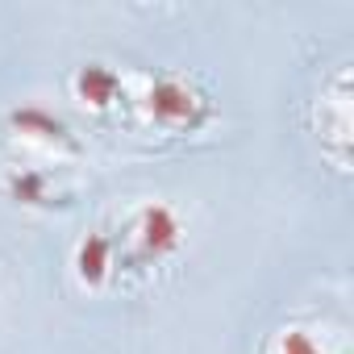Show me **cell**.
Returning <instances> with one entry per match:
<instances>
[{
	"instance_id": "6da1fadb",
	"label": "cell",
	"mask_w": 354,
	"mask_h": 354,
	"mask_svg": "<svg viewBox=\"0 0 354 354\" xmlns=\"http://www.w3.org/2000/svg\"><path fill=\"white\" fill-rule=\"evenodd\" d=\"M142 117L158 125L162 133H196L213 121V100L209 92L180 71H158L146 92H142Z\"/></svg>"
},
{
	"instance_id": "7a4b0ae2",
	"label": "cell",
	"mask_w": 354,
	"mask_h": 354,
	"mask_svg": "<svg viewBox=\"0 0 354 354\" xmlns=\"http://www.w3.org/2000/svg\"><path fill=\"white\" fill-rule=\"evenodd\" d=\"M117 246H121V263H129L138 271L158 267L184 250V221L167 201H146L129 213Z\"/></svg>"
},
{
	"instance_id": "3957f363",
	"label": "cell",
	"mask_w": 354,
	"mask_h": 354,
	"mask_svg": "<svg viewBox=\"0 0 354 354\" xmlns=\"http://www.w3.org/2000/svg\"><path fill=\"white\" fill-rule=\"evenodd\" d=\"M313 129H317V142H321V154L333 158V167L346 175L350 171V129H354V117H350V67H342L317 96L313 104Z\"/></svg>"
},
{
	"instance_id": "277c9868",
	"label": "cell",
	"mask_w": 354,
	"mask_h": 354,
	"mask_svg": "<svg viewBox=\"0 0 354 354\" xmlns=\"http://www.w3.org/2000/svg\"><path fill=\"white\" fill-rule=\"evenodd\" d=\"M5 129H9L13 142L34 146V150L50 154V158H75L80 154V138L46 104H17V109H9L5 113Z\"/></svg>"
},
{
	"instance_id": "5b68a950",
	"label": "cell",
	"mask_w": 354,
	"mask_h": 354,
	"mask_svg": "<svg viewBox=\"0 0 354 354\" xmlns=\"http://www.w3.org/2000/svg\"><path fill=\"white\" fill-rule=\"evenodd\" d=\"M121 271V246H117V234L109 230H88L75 246H71V275L80 279V288L88 292H100L117 279Z\"/></svg>"
},
{
	"instance_id": "8992f818",
	"label": "cell",
	"mask_w": 354,
	"mask_h": 354,
	"mask_svg": "<svg viewBox=\"0 0 354 354\" xmlns=\"http://www.w3.org/2000/svg\"><path fill=\"white\" fill-rule=\"evenodd\" d=\"M5 196L21 209H38V213H55V209H67L71 205V192L59 188L55 171L50 167H9L5 180H0Z\"/></svg>"
},
{
	"instance_id": "52a82bcc",
	"label": "cell",
	"mask_w": 354,
	"mask_h": 354,
	"mask_svg": "<svg viewBox=\"0 0 354 354\" xmlns=\"http://www.w3.org/2000/svg\"><path fill=\"white\" fill-rule=\"evenodd\" d=\"M75 104H84L88 113H113L121 100H125V80L117 75V67L100 63V59H88L71 71L67 80Z\"/></svg>"
},
{
	"instance_id": "ba28073f",
	"label": "cell",
	"mask_w": 354,
	"mask_h": 354,
	"mask_svg": "<svg viewBox=\"0 0 354 354\" xmlns=\"http://www.w3.org/2000/svg\"><path fill=\"white\" fill-rule=\"evenodd\" d=\"M259 354H337V350H329V342L321 337L317 325H300V321H292V325L271 329V333L263 337Z\"/></svg>"
}]
</instances>
